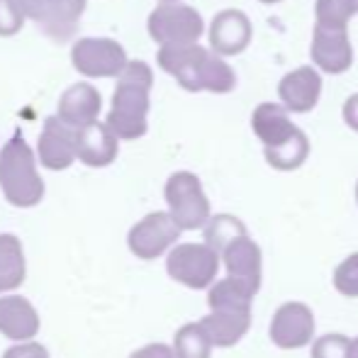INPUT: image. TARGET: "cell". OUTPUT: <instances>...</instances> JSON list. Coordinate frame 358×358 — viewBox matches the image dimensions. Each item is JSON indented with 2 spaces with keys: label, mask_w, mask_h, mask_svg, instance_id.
Here are the masks:
<instances>
[{
  "label": "cell",
  "mask_w": 358,
  "mask_h": 358,
  "mask_svg": "<svg viewBox=\"0 0 358 358\" xmlns=\"http://www.w3.org/2000/svg\"><path fill=\"white\" fill-rule=\"evenodd\" d=\"M156 64L188 93L224 95L236 88V73L227 59L217 57L203 44H180V47H159Z\"/></svg>",
  "instance_id": "6da1fadb"
},
{
  "label": "cell",
  "mask_w": 358,
  "mask_h": 358,
  "mask_svg": "<svg viewBox=\"0 0 358 358\" xmlns=\"http://www.w3.org/2000/svg\"><path fill=\"white\" fill-rule=\"evenodd\" d=\"M113 90L110 110L105 115V124L120 142L142 139L149 129L151 88H154V71L146 62L129 59L122 73L117 76Z\"/></svg>",
  "instance_id": "7a4b0ae2"
},
{
  "label": "cell",
  "mask_w": 358,
  "mask_h": 358,
  "mask_svg": "<svg viewBox=\"0 0 358 358\" xmlns=\"http://www.w3.org/2000/svg\"><path fill=\"white\" fill-rule=\"evenodd\" d=\"M34 149L24 142L20 132H15L0 149V190L3 198L13 208L29 210L44 200L47 185L37 169Z\"/></svg>",
  "instance_id": "3957f363"
},
{
  "label": "cell",
  "mask_w": 358,
  "mask_h": 358,
  "mask_svg": "<svg viewBox=\"0 0 358 358\" xmlns=\"http://www.w3.org/2000/svg\"><path fill=\"white\" fill-rule=\"evenodd\" d=\"M164 200L169 205L166 213L180 227V231H195L208 224L213 205L203 188V180L193 171H176L164 185Z\"/></svg>",
  "instance_id": "277c9868"
},
{
  "label": "cell",
  "mask_w": 358,
  "mask_h": 358,
  "mask_svg": "<svg viewBox=\"0 0 358 358\" xmlns=\"http://www.w3.org/2000/svg\"><path fill=\"white\" fill-rule=\"evenodd\" d=\"M146 32L159 47L198 44L205 34V20L185 3H159L146 17Z\"/></svg>",
  "instance_id": "5b68a950"
},
{
  "label": "cell",
  "mask_w": 358,
  "mask_h": 358,
  "mask_svg": "<svg viewBox=\"0 0 358 358\" xmlns=\"http://www.w3.org/2000/svg\"><path fill=\"white\" fill-rule=\"evenodd\" d=\"M220 254L205 241H183L166 254V273L188 290H208L220 273Z\"/></svg>",
  "instance_id": "8992f818"
},
{
  "label": "cell",
  "mask_w": 358,
  "mask_h": 358,
  "mask_svg": "<svg viewBox=\"0 0 358 358\" xmlns=\"http://www.w3.org/2000/svg\"><path fill=\"white\" fill-rule=\"evenodd\" d=\"M124 47L113 37H80L71 47V64L83 78H117L127 66Z\"/></svg>",
  "instance_id": "52a82bcc"
},
{
  "label": "cell",
  "mask_w": 358,
  "mask_h": 358,
  "mask_svg": "<svg viewBox=\"0 0 358 358\" xmlns=\"http://www.w3.org/2000/svg\"><path fill=\"white\" fill-rule=\"evenodd\" d=\"M24 17L32 20L49 39L69 42L80 24L88 0H20Z\"/></svg>",
  "instance_id": "ba28073f"
},
{
  "label": "cell",
  "mask_w": 358,
  "mask_h": 358,
  "mask_svg": "<svg viewBox=\"0 0 358 358\" xmlns=\"http://www.w3.org/2000/svg\"><path fill=\"white\" fill-rule=\"evenodd\" d=\"M180 227L171 220V215L166 210H156L132 224L127 234V246L132 251V256H137L139 261H154L166 256L180 239Z\"/></svg>",
  "instance_id": "9c48e42d"
},
{
  "label": "cell",
  "mask_w": 358,
  "mask_h": 358,
  "mask_svg": "<svg viewBox=\"0 0 358 358\" xmlns=\"http://www.w3.org/2000/svg\"><path fill=\"white\" fill-rule=\"evenodd\" d=\"M315 312L305 302H283V305L275 310L273 320H271V341H273L278 349L283 351H297L305 349L307 344H312L315 339Z\"/></svg>",
  "instance_id": "30bf717a"
},
{
  "label": "cell",
  "mask_w": 358,
  "mask_h": 358,
  "mask_svg": "<svg viewBox=\"0 0 358 358\" xmlns=\"http://www.w3.org/2000/svg\"><path fill=\"white\" fill-rule=\"evenodd\" d=\"M310 57L320 73L341 76L349 71L351 64H354V47H351L349 27L315 24Z\"/></svg>",
  "instance_id": "8fae6325"
},
{
  "label": "cell",
  "mask_w": 358,
  "mask_h": 358,
  "mask_svg": "<svg viewBox=\"0 0 358 358\" xmlns=\"http://www.w3.org/2000/svg\"><path fill=\"white\" fill-rule=\"evenodd\" d=\"M251 39H254V24L246 17V13L236 8L220 10L208 27L210 49L222 59L244 54L249 49Z\"/></svg>",
  "instance_id": "7c38bea8"
},
{
  "label": "cell",
  "mask_w": 358,
  "mask_h": 358,
  "mask_svg": "<svg viewBox=\"0 0 358 358\" xmlns=\"http://www.w3.org/2000/svg\"><path fill=\"white\" fill-rule=\"evenodd\" d=\"M220 264L224 266L229 278L239 280L254 295H259L261 283H264V254H261V246L249 234L231 241L220 254Z\"/></svg>",
  "instance_id": "4fadbf2b"
},
{
  "label": "cell",
  "mask_w": 358,
  "mask_h": 358,
  "mask_svg": "<svg viewBox=\"0 0 358 358\" xmlns=\"http://www.w3.org/2000/svg\"><path fill=\"white\" fill-rule=\"evenodd\" d=\"M322 98V73L315 66H297L278 83V100L290 115H307Z\"/></svg>",
  "instance_id": "5bb4252c"
},
{
  "label": "cell",
  "mask_w": 358,
  "mask_h": 358,
  "mask_svg": "<svg viewBox=\"0 0 358 358\" xmlns=\"http://www.w3.org/2000/svg\"><path fill=\"white\" fill-rule=\"evenodd\" d=\"M76 129L66 127L57 115L44 120V127L37 139V164L47 171H66L76 164Z\"/></svg>",
  "instance_id": "9a60e30c"
},
{
  "label": "cell",
  "mask_w": 358,
  "mask_h": 358,
  "mask_svg": "<svg viewBox=\"0 0 358 358\" xmlns=\"http://www.w3.org/2000/svg\"><path fill=\"white\" fill-rule=\"evenodd\" d=\"M73 144L76 161H80L88 169H108L110 164H115L120 154V139L100 120L76 129Z\"/></svg>",
  "instance_id": "2e32d148"
},
{
  "label": "cell",
  "mask_w": 358,
  "mask_h": 358,
  "mask_svg": "<svg viewBox=\"0 0 358 358\" xmlns=\"http://www.w3.org/2000/svg\"><path fill=\"white\" fill-rule=\"evenodd\" d=\"M39 327H42V317L27 297L17 292L0 295V334L5 339L15 344L32 341L39 334Z\"/></svg>",
  "instance_id": "e0dca14e"
},
{
  "label": "cell",
  "mask_w": 358,
  "mask_h": 358,
  "mask_svg": "<svg viewBox=\"0 0 358 358\" xmlns=\"http://www.w3.org/2000/svg\"><path fill=\"white\" fill-rule=\"evenodd\" d=\"M100 110H103V95L93 83H73L62 93L57 103V117L66 127L80 129L90 122H98Z\"/></svg>",
  "instance_id": "ac0fdd59"
},
{
  "label": "cell",
  "mask_w": 358,
  "mask_h": 358,
  "mask_svg": "<svg viewBox=\"0 0 358 358\" xmlns=\"http://www.w3.org/2000/svg\"><path fill=\"white\" fill-rule=\"evenodd\" d=\"M213 349H231L251 329V310H213L200 320Z\"/></svg>",
  "instance_id": "d6986e66"
},
{
  "label": "cell",
  "mask_w": 358,
  "mask_h": 358,
  "mask_svg": "<svg viewBox=\"0 0 358 358\" xmlns=\"http://www.w3.org/2000/svg\"><path fill=\"white\" fill-rule=\"evenodd\" d=\"M251 129H254L256 139L264 144V149L283 144L292 134L300 132V127L292 122L290 113L280 103L256 105V110L251 113Z\"/></svg>",
  "instance_id": "ffe728a7"
},
{
  "label": "cell",
  "mask_w": 358,
  "mask_h": 358,
  "mask_svg": "<svg viewBox=\"0 0 358 358\" xmlns=\"http://www.w3.org/2000/svg\"><path fill=\"white\" fill-rule=\"evenodd\" d=\"M27 278V259L22 241L15 234H0V295L15 292Z\"/></svg>",
  "instance_id": "44dd1931"
},
{
  "label": "cell",
  "mask_w": 358,
  "mask_h": 358,
  "mask_svg": "<svg viewBox=\"0 0 358 358\" xmlns=\"http://www.w3.org/2000/svg\"><path fill=\"white\" fill-rule=\"evenodd\" d=\"M264 159H266V164L275 171H285V173L297 171L310 159V139H307V134L300 129V132L292 134L287 142L264 149Z\"/></svg>",
  "instance_id": "7402d4cb"
},
{
  "label": "cell",
  "mask_w": 358,
  "mask_h": 358,
  "mask_svg": "<svg viewBox=\"0 0 358 358\" xmlns=\"http://www.w3.org/2000/svg\"><path fill=\"white\" fill-rule=\"evenodd\" d=\"M254 292L249 290L244 283L234 278H222L215 280L213 285L208 287V307L213 310H251L254 305Z\"/></svg>",
  "instance_id": "603a6c76"
},
{
  "label": "cell",
  "mask_w": 358,
  "mask_h": 358,
  "mask_svg": "<svg viewBox=\"0 0 358 358\" xmlns=\"http://www.w3.org/2000/svg\"><path fill=\"white\" fill-rule=\"evenodd\" d=\"M246 234H249V229H246L244 222L236 215H227V213L210 215L208 224L203 227L205 244L213 251H217V254H222L231 241H236L239 236H246Z\"/></svg>",
  "instance_id": "cb8c5ba5"
},
{
  "label": "cell",
  "mask_w": 358,
  "mask_h": 358,
  "mask_svg": "<svg viewBox=\"0 0 358 358\" xmlns=\"http://www.w3.org/2000/svg\"><path fill=\"white\" fill-rule=\"evenodd\" d=\"M173 356L176 358H213V344L200 327V322H188L173 336Z\"/></svg>",
  "instance_id": "d4e9b609"
},
{
  "label": "cell",
  "mask_w": 358,
  "mask_h": 358,
  "mask_svg": "<svg viewBox=\"0 0 358 358\" xmlns=\"http://www.w3.org/2000/svg\"><path fill=\"white\" fill-rule=\"evenodd\" d=\"M358 15V0H315V24L349 27Z\"/></svg>",
  "instance_id": "484cf974"
},
{
  "label": "cell",
  "mask_w": 358,
  "mask_h": 358,
  "mask_svg": "<svg viewBox=\"0 0 358 358\" xmlns=\"http://www.w3.org/2000/svg\"><path fill=\"white\" fill-rule=\"evenodd\" d=\"M331 283H334V290L339 292L341 297H349V300L358 297V251L346 256V259L336 266L334 275H331Z\"/></svg>",
  "instance_id": "4316f807"
},
{
  "label": "cell",
  "mask_w": 358,
  "mask_h": 358,
  "mask_svg": "<svg viewBox=\"0 0 358 358\" xmlns=\"http://www.w3.org/2000/svg\"><path fill=\"white\" fill-rule=\"evenodd\" d=\"M346 354H349V336L331 331L312 339V358H346Z\"/></svg>",
  "instance_id": "83f0119b"
},
{
  "label": "cell",
  "mask_w": 358,
  "mask_h": 358,
  "mask_svg": "<svg viewBox=\"0 0 358 358\" xmlns=\"http://www.w3.org/2000/svg\"><path fill=\"white\" fill-rule=\"evenodd\" d=\"M27 17L20 0H0V37H15Z\"/></svg>",
  "instance_id": "f1b7e54d"
},
{
  "label": "cell",
  "mask_w": 358,
  "mask_h": 358,
  "mask_svg": "<svg viewBox=\"0 0 358 358\" xmlns=\"http://www.w3.org/2000/svg\"><path fill=\"white\" fill-rule=\"evenodd\" d=\"M3 358H49V351L39 341H22V344L10 346Z\"/></svg>",
  "instance_id": "f546056e"
},
{
  "label": "cell",
  "mask_w": 358,
  "mask_h": 358,
  "mask_svg": "<svg viewBox=\"0 0 358 358\" xmlns=\"http://www.w3.org/2000/svg\"><path fill=\"white\" fill-rule=\"evenodd\" d=\"M129 358H176L173 349L169 344H161V341H151V344L142 346V349L132 351Z\"/></svg>",
  "instance_id": "4dcf8cb0"
},
{
  "label": "cell",
  "mask_w": 358,
  "mask_h": 358,
  "mask_svg": "<svg viewBox=\"0 0 358 358\" xmlns=\"http://www.w3.org/2000/svg\"><path fill=\"white\" fill-rule=\"evenodd\" d=\"M341 117H344L346 127L358 132V93L349 95V98L344 100V105H341Z\"/></svg>",
  "instance_id": "1f68e13d"
},
{
  "label": "cell",
  "mask_w": 358,
  "mask_h": 358,
  "mask_svg": "<svg viewBox=\"0 0 358 358\" xmlns=\"http://www.w3.org/2000/svg\"><path fill=\"white\" fill-rule=\"evenodd\" d=\"M346 358H358V336L349 339V354H346Z\"/></svg>",
  "instance_id": "d6a6232c"
},
{
  "label": "cell",
  "mask_w": 358,
  "mask_h": 358,
  "mask_svg": "<svg viewBox=\"0 0 358 358\" xmlns=\"http://www.w3.org/2000/svg\"><path fill=\"white\" fill-rule=\"evenodd\" d=\"M261 5H278V3H283V0H259Z\"/></svg>",
  "instance_id": "836d02e7"
},
{
  "label": "cell",
  "mask_w": 358,
  "mask_h": 358,
  "mask_svg": "<svg viewBox=\"0 0 358 358\" xmlns=\"http://www.w3.org/2000/svg\"><path fill=\"white\" fill-rule=\"evenodd\" d=\"M159 3H183V0H159Z\"/></svg>",
  "instance_id": "e575fe53"
},
{
  "label": "cell",
  "mask_w": 358,
  "mask_h": 358,
  "mask_svg": "<svg viewBox=\"0 0 358 358\" xmlns=\"http://www.w3.org/2000/svg\"><path fill=\"white\" fill-rule=\"evenodd\" d=\"M356 205H358V180H356Z\"/></svg>",
  "instance_id": "d590c367"
}]
</instances>
